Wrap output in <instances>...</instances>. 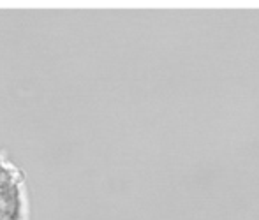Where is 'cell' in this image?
<instances>
[{
	"label": "cell",
	"mask_w": 259,
	"mask_h": 220,
	"mask_svg": "<svg viewBox=\"0 0 259 220\" xmlns=\"http://www.w3.org/2000/svg\"><path fill=\"white\" fill-rule=\"evenodd\" d=\"M0 220H25V192L21 176L0 157Z\"/></svg>",
	"instance_id": "6da1fadb"
}]
</instances>
